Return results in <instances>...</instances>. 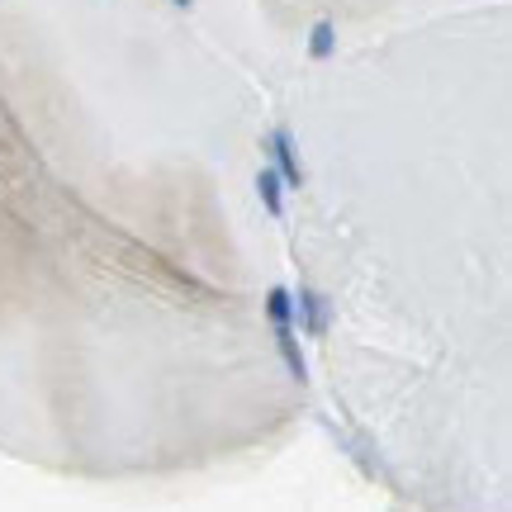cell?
Masks as SVG:
<instances>
[{
  "label": "cell",
  "instance_id": "1",
  "mask_svg": "<svg viewBox=\"0 0 512 512\" xmlns=\"http://www.w3.org/2000/svg\"><path fill=\"white\" fill-rule=\"evenodd\" d=\"M266 152H271V166L280 171L285 190H304V185H309V171H304V162H299V143H294V133H290L285 124L271 128V138H266Z\"/></svg>",
  "mask_w": 512,
  "mask_h": 512
},
{
  "label": "cell",
  "instance_id": "2",
  "mask_svg": "<svg viewBox=\"0 0 512 512\" xmlns=\"http://www.w3.org/2000/svg\"><path fill=\"white\" fill-rule=\"evenodd\" d=\"M294 318L304 323V332L309 337H328V328H332V299L323 290H304L294 294Z\"/></svg>",
  "mask_w": 512,
  "mask_h": 512
},
{
  "label": "cell",
  "instance_id": "3",
  "mask_svg": "<svg viewBox=\"0 0 512 512\" xmlns=\"http://www.w3.org/2000/svg\"><path fill=\"white\" fill-rule=\"evenodd\" d=\"M271 332H275V351H280V361H285V370H290V380L309 384V356H304V347H299L294 323H271Z\"/></svg>",
  "mask_w": 512,
  "mask_h": 512
},
{
  "label": "cell",
  "instance_id": "4",
  "mask_svg": "<svg viewBox=\"0 0 512 512\" xmlns=\"http://www.w3.org/2000/svg\"><path fill=\"white\" fill-rule=\"evenodd\" d=\"M252 185H256V200H261V209H266L271 219H285V181H280V171H275V166H261Z\"/></svg>",
  "mask_w": 512,
  "mask_h": 512
},
{
  "label": "cell",
  "instance_id": "5",
  "mask_svg": "<svg viewBox=\"0 0 512 512\" xmlns=\"http://www.w3.org/2000/svg\"><path fill=\"white\" fill-rule=\"evenodd\" d=\"M332 53H337V24H332V19H318L309 29V57L313 62H328Z\"/></svg>",
  "mask_w": 512,
  "mask_h": 512
},
{
  "label": "cell",
  "instance_id": "6",
  "mask_svg": "<svg viewBox=\"0 0 512 512\" xmlns=\"http://www.w3.org/2000/svg\"><path fill=\"white\" fill-rule=\"evenodd\" d=\"M266 318H271V323H294V290L290 285H271V290H266Z\"/></svg>",
  "mask_w": 512,
  "mask_h": 512
},
{
  "label": "cell",
  "instance_id": "7",
  "mask_svg": "<svg viewBox=\"0 0 512 512\" xmlns=\"http://www.w3.org/2000/svg\"><path fill=\"white\" fill-rule=\"evenodd\" d=\"M171 5H176V10H195V0H171Z\"/></svg>",
  "mask_w": 512,
  "mask_h": 512
}]
</instances>
